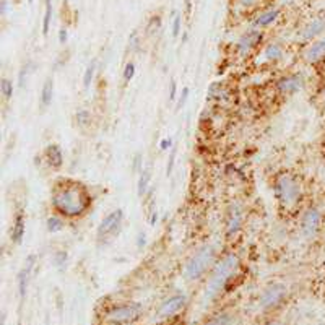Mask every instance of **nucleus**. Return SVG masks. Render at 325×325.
I'll list each match as a JSON object with an SVG mask.
<instances>
[{
    "instance_id": "1",
    "label": "nucleus",
    "mask_w": 325,
    "mask_h": 325,
    "mask_svg": "<svg viewBox=\"0 0 325 325\" xmlns=\"http://www.w3.org/2000/svg\"><path fill=\"white\" fill-rule=\"evenodd\" d=\"M93 197L81 182L62 179L51 193L52 208L64 218H80L91 208Z\"/></svg>"
},
{
    "instance_id": "2",
    "label": "nucleus",
    "mask_w": 325,
    "mask_h": 325,
    "mask_svg": "<svg viewBox=\"0 0 325 325\" xmlns=\"http://www.w3.org/2000/svg\"><path fill=\"white\" fill-rule=\"evenodd\" d=\"M241 267V260L236 254H226L223 259H221L218 264L213 268V272L206 283V288L203 291V302H210L216 298V296L223 291L225 286L228 285L236 272Z\"/></svg>"
},
{
    "instance_id": "3",
    "label": "nucleus",
    "mask_w": 325,
    "mask_h": 325,
    "mask_svg": "<svg viewBox=\"0 0 325 325\" xmlns=\"http://www.w3.org/2000/svg\"><path fill=\"white\" fill-rule=\"evenodd\" d=\"M216 259V249L213 244H205L192 255L185 264L182 275L187 281H197L208 272V268L215 264Z\"/></svg>"
},
{
    "instance_id": "4",
    "label": "nucleus",
    "mask_w": 325,
    "mask_h": 325,
    "mask_svg": "<svg viewBox=\"0 0 325 325\" xmlns=\"http://www.w3.org/2000/svg\"><path fill=\"white\" fill-rule=\"evenodd\" d=\"M273 192L276 200L283 206H293L301 198V185L291 174H281L276 177L273 184Z\"/></svg>"
},
{
    "instance_id": "5",
    "label": "nucleus",
    "mask_w": 325,
    "mask_h": 325,
    "mask_svg": "<svg viewBox=\"0 0 325 325\" xmlns=\"http://www.w3.org/2000/svg\"><path fill=\"white\" fill-rule=\"evenodd\" d=\"M124 218H126L124 210L116 208L113 211H109L107 215L101 220V223L98 225V230H96V238H98L99 243H106L109 239H114L117 234L121 233Z\"/></svg>"
},
{
    "instance_id": "6",
    "label": "nucleus",
    "mask_w": 325,
    "mask_h": 325,
    "mask_svg": "<svg viewBox=\"0 0 325 325\" xmlns=\"http://www.w3.org/2000/svg\"><path fill=\"white\" fill-rule=\"evenodd\" d=\"M143 312V306L138 302H126V304H117L113 306L106 314V319L111 323L116 325H124V323H130L135 322L138 317Z\"/></svg>"
},
{
    "instance_id": "7",
    "label": "nucleus",
    "mask_w": 325,
    "mask_h": 325,
    "mask_svg": "<svg viewBox=\"0 0 325 325\" xmlns=\"http://www.w3.org/2000/svg\"><path fill=\"white\" fill-rule=\"evenodd\" d=\"M189 302L187 294L184 293H174L168 296L166 299L161 301V304L158 306L156 312H155V320H168L172 319L174 315H177L181 310L185 309Z\"/></svg>"
},
{
    "instance_id": "8",
    "label": "nucleus",
    "mask_w": 325,
    "mask_h": 325,
    "mask_svg": "<svg viewBox=\"0 0 325 325\" xmlns=\"http://www.w3.org/2000/svg\"><path fill=\"white\" fill-rule=\"evenodd\" d=\"M288 296V288L283 283H272L268 285L264 291H262L259 298V309L262 310H270L278 307L280 304L286 299Z\"/></svg>"
},
{
    "instance_id": "9",
    "label": "nucleus",
    "mask_w": 325,
    "mask_h": 325,
    "mask_svg": "<svg viewBox=\"0 0 325 325\" xmlns=\"http://www.w3.org/2000/svg\"><path fill=\"white\" fill-rule=\"evenodd\" d=\"M320 223H322V213L315 206H310L301 216V233L306 238H312L319 231Z\"/></svg>"
},
{
    "instance_id": "10",
    "label": "nucleus",
    "mask_w": 325,
    "mask_h": 325,
    "mask_svg": "<svg viewBox=\"0 0 325 325\" xmlns=\"http://www.w3.org/2000/svg\"><path fill=\"white\" fill-rule=\"evenodd\" d=\"M304 86V77L301 73H291L283 77L276 83V89L283 94V96H293L298 91H301Z\"/></svg>"
},
{
    "instance_id": "11",
    "label": "nucleus",
    "mask_w": 325,
    "mask_h": 325,
    "mask_svg": "<svg viewBox=\"0 0 325 325\" xmlns=\"http://www.w3.org/2000/svg\"><path fill=\"white\" fill-rule=\"evenodd\" d=\"M262 38H264V34H262L260 30H251L244 33L243 36L239 38L238 44H236V51L239 55H247L251 52L254 47H257L260 44Z\"/></svg>"
},
{
    "instance_id": "12",
    "label": "nucleus",
    "mask_w": 325,
    "mask_h": 325,
    "mask_svg": "<svg viewBox=\"0 0 325 325\" xmlns=\"http://www.w3.org/2000/svg\"><path fill=\"white\" fill-rule=\"evenodd\" d=\"M243 223H244V210L241 208V205L234 203L231 206L230 213H228V218H226V234L228 236H234V234H238L239 230L243 228Z\"/></svg>"
},
{
    "instance_id": "13",
    "label": "nucleus",
    "mask_w": 325,
    "mask_h": 325,
    "mask_svg": "<svg viewBox=\"0 0 325 325\" xmlns=\"http://www.w3.org/2000/svg\"><path fill=\"white\" fill-rule=\"evenodd\" d=\"M34 264H36V255H28V259L25 260V267L18 273V293H20V298H25V296H26L28 285H30Z\"/></svg>"
},
{
    "instance_id": "14",
    "label": "nucleus",
    "mask_w": 325,
    "mask_h": 325,
    "mask_svg": "<svg viewBox=\"0 0 325 325\" xmlns=\"http://www.w3.org/2000/svg\"><path fill=\"white\" fill-rule=\"evenodd\" d=\"M25 233H26V218H25V211L23 210H18L15 218H13V225H12V231H10V239L13 244L20 246L23 243V238H25Z\"/></svg>"
},
{
    "instance_id": "15",
    "label": "nucleus",
    "mask_w": 325,
    "mask_h": 325,
    "mask_svg": "<svg viewBox=\"0 0 325 325\" xmlns=\"http://www.w3.org/2000/svg\"><path fill=\"white\" fill-rule=\"evenodd\" d=\"M322 33H325V18H315L302 26V30L299 31V38L302 41H310L320 36Z\"/></svg>"
},
{
    "instance_id": "16",
    "label": "nucleus",
    "mask_w": 325,
    "mask_h": 325,
    "mask_svg": "<svg viewBox=\"0 0 325 325\" xmlns=\"http://www.w3.org/2000/svg\"><path fill=\"white\" fill-rule=\"evenodd\" d=\"M44 158H46V163L52 169H60L64 166V153H62V148L57 143L47 145L44 150Z\"/></svg>"
},
{
    "instance_id": "17",
    "label": "nucleus",
    "mask_w": 325,
    "mask_h": 325,
    "mask_svg": "<svg viewBox=\"0 0 325 325\" xmlns=\"http://www.w3.org/2000/svg\"><path fill=\"white\" fill-rule=\"evenodd\" d=\"M304 59L310 62V64H315V62L325 59V38L314 41L312 44L307 46V49L304 51Z\"/></svg>"
},
{
    "instance_id": "18",
    "label": "nucleus",
    "mask_w": 325,
    "mask_h": 325,
    "mask_svg": "<svg viewBox=\"0 0 325 325\" xmlns=\"http://www.w3.org/2000/svg\"><path fill=\"white\" fill-rule=\"evenodd\" d=\"M278 17H280V9H276V7H273V9H267L255 17L254 25L257 28H267V26L273 25L276 20H278Z\"/></svg>"
},
{
    "instance_id": "19",
    "label": "nucleus",
    "mask_w": 325,
    "mask_h": 325,
    "mask_svg": "<svg viewBox=\"0 0 325 325\" xmlns=\"http://www.w3.org/2000/svg\"><path fill=\"white\" fill-rule=\"evenodd\" d=\"M52 99H54V78L49 77V78H46L43 88H41V94H39L41 106H43V107L51 106Z\"/></svg>"
},
{
    "instance_id": "20",
    "label": "nucleus",
    "mask_w": 325,
    "mask_h": 325,
    "mask_svg": "<svg viewBox=\"0 0 325 325\" xmlns=\"http://www.w3.org/2000/svg\"><path fill=\"white\" fill-rule=\"evenodd\" d=\"M262 57L267 62H278L283 57V47L278 43H270L268 46H265Z\"/></svg>"
},
{
    "instance_id": "21",
    "label": "nucleus",
    "mask_w": 325,
    "mask_h": 325,
    "mask_svg": "<svg viewBox=\"0 0 325 325\" xmlns=\"http://www.w3.org/2000/svg\"><path fill=\"white\" fill-rule=\"evenodd\" d=\"M150 182H151V174L148 169H143L140 172V177H138V182H137V192L140 197L147 195V192L150 189Z\"/></svg>"
},
{
    "instance_id": "22",
    "label": "nucleus",
    "mask_w": 325,
    "mask_h": 325,
    "mask_svg": "<svg viewBox=\"0 0 325 325\" xmlns=\"http://www.w3.org/2000/svg\"><path fill=\"white\" fill-rule=\"evenodd\" d=\"M52 22V0H44V18H43V34H49V28Z\"/></svg>"
},
{
    "instance_id": "23",
    "label": "nucleus",
    "mask_w": 325,
    "mask_h": 325,
    "mask_svg": "<svg viewBox=\"0 0 325 325\" xmlns=\"http://www.w3.org/2000/svg\"><path fill=\"white\" fill-rule=\"evenodd\" d=\"M205 325H234V315L230 312H221L206 322Z\"/></svg>"
},
{
    "instance_id": "24",
    "label": "nucleus",
    "mask_w": 325,
    "mask_h": 325,
    "mask_svg": "<svg viewBox=\"0 0 325 325\" xmlns=\"http://www.w3.org/2000/svg\"><path fill=\"white\" fill-rule=\"evenodd\" d=\"M46 228L49 233H59L62 231V228H64V220L59 215H51L46 220Z\"/></svg>"
},
{
    "instance_id": "25",
    "label": "nucleus",
    "mask_w": 325,
    "mask_h": 325,
    "mask_svg": "<svg viewBox=\"0 0 325 325\" xmlns=\"http://www.w3.org/2000/svg\"><path fill=\"white\" fill-rule=\"evenodd\" d=\"M52 264L57 267L59 270H64L68 264V254L65 251H55L52 254Z\"/></svg>"
},
{
    "instance_id": "26",
    "label": "nucleus",
    "mask_w": 325,
    "mask_h": 325,
    "mask_svg": "<svg viewBox=\"0 0 325 325\" xmlns=\"http://www.w3.org/2000/svg\"><path fill=\"white\" fill-rule=\"evenodd\" d=\"M13 91H15V86H13V81L10 78H2L0 80V93H2L4 96V99H12V96H13Z\"/></svg>"
},
{
    "instance_id": "27",
    "label": "nucleus",
    "mask_w": 325,
    "mask_h": 325,
    "mask_svg": "<svg viewBox=\"0 0 325 325\" xmlns=\"http://www.w3.org/2000/svg\"><path fill=\"white\" fill-rule=\"evenodd\" d=\"M33 67H34L33 62H26V64L22 67V70H20V73H18V86L20 88H25L28 77H30L31 72H33Z\"/></svg>"
},
{
    "instance_id": "28",
    "label": "nucleus",
    "mask_w": 325,
    "mask_h": 325,
    "mask_svg": "<svg viewBox=\"0 0 325 325\" xmlns=\"http://www.w3.org/2000/svg\"><path fill=\"white\" fill-rule=\"evenodd\" d=\"M75 119L80 127H86L91 124V113L88 109H78L77 114H75Z\"/></svg>"
},
{
    "instance_id": "29",
    "label": "nucleus",
    "mask_w": 325,
    "mask_h": 325,
    "mask_svg": "<svg viewBox=\"0 0 325 325\" xmlns=\"http://www.w3.org/2000/svg\"><path fill=\"white\" fill-rule=\"evenodd\" d=\"M94 72H96V62H91V64L86 67L85 73H83V86H85L86 89L91 86L93 78H94Z\"/></svg>"
},
{
    "instance_id": "30",
    "label": "nucleus",
    "mask_w": 325,
    "mask_h": 325,
    "mask_svg": "<svg viewBox=\"0 0 325 325\" xmlns=\"http://www.w3.org/2000/svg\"><path fill=\"white\" fill-rule=\"evenodd\" d=\"M208 96L213 99H221V96H226V89L221 83H213L208 89Z\"/></svg>"
},
{
    "instance_id": "31",
    "label": "nucleus",
    "mask_w": 325,
    "mask_h": 325,
    "mask_svg": "<svg viewBox=\"0 0 325 325\" xmlns=\"http://www.w3.org/2000/svg\"><path fill=\"white\" fill-rule=\"evenodd\" d=\"M181 28H182V17L176 13L174 20H172V28H171V33H172V38H177L179 33H181Z\"/></svg>"
},
{
    "instance_id": "32",
    "label": "nucleus",
    "mask_w": 325,
    "mask_h": 325,
    "mask_svg": "<svg viewBox=\"0 0 325 325\" xmlns=\"http://www.w3.org/2000/svg\"><path fill=\"white\" fill-rule=\"evenodd\" d=\"M122 77H124V80H126V81H130V80L135 77V64H134V62H127L126 67H124Z\"/></svg>"
},
{
    "instance_id": "33",
    "label": "nucleus",
    "mask_w": 325,
    "mask_h": 325,
    "mask_svg": "<svg viewBox=\"0 0 325 325\" xmlns=\"http://www.w3.org/2000/svg\"><path fill=\"white\" fill-rule=\"evenodd\" d=\"M176 156H177V150H176V148H171L169 160H168V166H166V176H168V177L172 174V169H174V164H176Z\"/></svg>"
},
{
    "instance_id": "34",
    "label": "nucleus",
    "mask_w": 325,
    "mask_h": 325,
    "mask_svg": "<svg viewBox=\"0 0 325 325\" xmlns=\"http://www.w3.org/2000/svg\"><path fill=\"white\" fill-rule=\"evenodd\" d=\"M138 47H140V38H138V33L134 31L132 34L129 36V51H138Z\"/></svg>"
},
{
    "instance_id": "35",
    "label": "nucleus",
    "mask_w": 325,
    "mask_h": 325,
    "mask_svg": "<svg viewBox=\"0 0 325 325\" xmlns=\"http://www.w3.org/2000/svg\"><path fill=\"white\" fill-rule=\"evenodd\" d=\"M189 94H190V89L187 86H184L181 91V96H179V101H177V109H182L185 106V102L189 99Z\"/></svg>"
},
{
    "instance_id": "36",
    "label": "nucleus",
    "mask_w": 325,
    "mask_h": 325,
    "mask_svg": "<svg viewBox=\"0 0 325 325\" xmlns=\"http://www.w3.org/2000/svg\"><path fill=\"white\" fill-rule=\"evenodd\" d=\"M177 99V83L176 80H171L169 83V101H176Z\"/></svg>"
},
{
    "instance_id": "37",
    "label": "nucleus",
    "mask_w": 325,
    "mask_h": 325,
    "mask_svg": "<svg viewBox=\"0 0 325 325\" xmlns=\"http://www.w3.org/2000/svg\"><path fill=\"white\" fill-rule=\"evenodd\" d=\"M143 164H142V155H137L134 160V172H142Z\"/></svg>"
},
{
    "instance_id": "38",
    "label": "nucleus",
    "mask_w": 325,
    "mask_h": 325,
    "mask_svg": "<svg viewBox=\"0 0 325 325\" xmlns=\"http://www.w3.org/2000/svg\"><path fill=\"white\" fill-rule=\"evenodd\" d=\"M145 244H147V234H145L143 231L138 233V238H137V247H143Z\"/></svg>"
},
{
    "instance_id": "39",
    "label": "nucleus",
    "mask_w": 325,
    "mask_h": 325,
    "mask_svg": "<svg viewBox=\"0 0 325 325\" xmlns=\"http://www.w3.org/2000/svg\"><path fill=\"white\" fill-rule=\"evenodd\" d=\"M172 148V140L171 138H163L160 142V150H171Z\"/></svg>"
},
{
    "instance_id": "40",
    "label": "nucleus",
    "mask_w": 325,
    "mask_h": 325,
    "mask_svg": "<svg viewBox=\"0 0 325 325\" xmlns=\"http://www.w3.org/2000/svg\"><path fill=\"white\" fill-rule=\"evenodd\" d=\"M67 39H68V31L65 30V28H62V30L59 31V43L60 44H65Z\"/></svg>"
},
{
    "instance_id": "41",
    "label": "nucleus",
    "mask_w": 325,
    "mask_h": 325,
    "mask_svg": "<svg viewBox=\"0 0 325 325\" xmlns=\"http://www.w3.org/2000/svg\"><path fill=\"white\" fill-rule=\"evenodd\" d=\"M255 4H257V0H239V5L244 7V9H251Z\"/></svg>"
},
{
    "instance_id": "42",
    "label": "nucleus",
    "mask_w": 325,
    "mask_h": 325,
    "mask_svg": "<svg viewBox=\"0 0 325 325\" xmlns=\"http://www.w3.org/2000/svg\"><path fill=\"white\" fill-rule=\"evenodd\" d=\"M156 221H158V213H156V211H153V213H151V218H150V225H151V226H155V225H156Z\"/></svg>"
},
{
    "instance_id": "43",
    "label": "nucleus",
    "mask_w": 325,
    "mask_h": 325,
    "mask_svg": "<svg viewBox=\"0 0 325 325\" xmlns=\"http://www.w3.org/2000/svg\"><path fill=\"white\" fill-rule=\"evenodd\" d=\"M7 9H9V5H7V0H2V10H0V12H2V15H5V13H7Z\"/></svg>"
},
{
    "instance_id": "44",
    "label": "nucleus",
    "mask_w": 325,
    "mask_h": 325,
    "mask_svg": "<svg viewBox=\"0 0 325 325\" xmlns=\"http://www.w3.org/2000/svg\"><path fill=\"white\" fill-rule=\"evenodd\" d=\"M185 2V7H187V10H190V7H192V0H184Z\"/></svg>"
},
{
    "instance_id": "45",
    "label": "nucleus",
    "mask_w": 325,
    "mask_h": 325,
    "mask_svg": "<svg viewBox=\"0 0 325 325\" xmlns=\"http://www.w3.org/2000/svg\"><path fill=\"white\" fill-rule=\"evenodd\" d=\"M268 325H280L278 322H272V323H268Z\"/></svg>"
},
{
    "instance_id": "46",
    "label": "nucleus",
    "mask_w": 325,
    "mask_h": 325,
    "mask_svg": "<svg viewBox=\"0 0 325 325\" xmlns=\"http://www.w3.org/2000/svg\"><path fill=\"white\" fill-rule=\"evenodd\" d=\"M33 2H34V0H28V4H30V5H31Z\"/></svg>"
}]
</instances>
